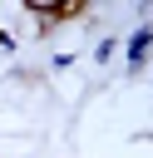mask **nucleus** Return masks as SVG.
<instances>
[{
    "instance_id": "f03ea898",
    "label": "nucleus",
    "mask_w": 153,
    "mask_h": 158,
    "mask_svg": "<svg viewBox=\"0 0 153 158\" xmlns=\"http://www.w3.org/2000/svg\"><path fill=\"white\" fill-rule=\"evenodd\" d=\"M114 54H118V40H114V35H104V40L94 44V59H99V64H109Z\"/></svg>"
},
{
    "instance_id": "f257e3e1",
    "label": "nucleus",
    "mask_w": 153,
    "mask_h": 158,
    "mask_svg": "<svg viewBox=\"0 0 153 158\" xmlns=\"http://www.w3.org/2000/svg\"><path fill=\"white\" fill-rule=\"evenodd\" d=\"M148 44H153V25H138L128 35V74H143V59H148Z\"/></svg>"
}]
</instances>
